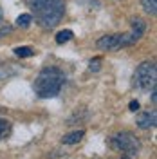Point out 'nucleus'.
Here are the masks:
<instances>
[{"label":"nucleus","mask_w":157,"mask_h":159,"mask_svg":"<svg viewBox=\"0 0 157 159\" xmlns=\"http://www.w3.org/2000/svg\"><path fill=\"white\" fill-rule=\"evenodd\" d=\"M141 6L148 15H155L157 13V0H141Z\"/></svg>","instance_id":"6e6552de"},{"label":"nucleus","mask_w":157,"mask_h":159,"mask_svg":"<svg viewBox=\"0 0 157 159\" xmlns=\"http://www.w3.org/2000/svg\"><path fill=\"white\" fill-rule=\"evenodd\" d=\"M90 70H94V72H98L99 69H101V58H92L90 60Z\"/></svg>","instance_id":"2eb2a0df"},{"label":"nucleus","mask_w":157,"mask_h":159,"mask_svg":"<svg viewBox=\"0 0 157 159\" xmlns=\"http://www.w3.org/2000/svg\"><path fill=\"white\" fill-rule=\"evenodd\" d=\"M130 110H132V112H137L139 110V101H130Z\"/></svg>","instance_id":"dca6fc26"},{"label":"nucleus","mask_w":157,"mask_h":159,"mask_svg":"<svg viewBox=\"0 0 157 159\" xmlns=\"http://www.w3.org/2000/svg\"><path fill=\"white\" fill-rule=\"evenodd\" d=\"M16 74V70L15 69H11L9 65H0V80H6V78H9V76H15Z\"/></svg>","instance_id":"ddd939ff"},{"label":"nucleus","mask_w":157,"mask_h":159,"mask_svg":"<svg viewBox=\"0 0 157 159\" xmlns=\"http://www.w3.org/2000/svg\"><path fill=\"white\" fill-rule=\"evenodd\" d=\"M63 83L65 76L61 70L56 67H45L40 70V74L34 80V92L40 98H54L60 94Z\"/></svg>","instance_id":"7ed1b4c3"},{"label":"nucleus","mask_w":157,"mask_h":159,"mask_svg":"<svg viewBox=\"0 0 157 159\" xmlns=\"http://www.w3.org/2000/svg\"><path fill=\"white\" fill-rule=\"evenodd\" d=\"M9 130H11V123L7 121V119L0 118V139L6 138V136L9 134Z\"/></svg>","instance_id":"9b49d317"},{"label":"nucleus","mask_w":157,"mask_h":159,"mask_svg":"<svg viewBox=\"0 0 157 159\" xmlns=\"http://www.w3.org/2000/svg\"><path fill=\"white\" fill-rule=\"evenodd\" d=\"M31 22H33V16L27 15V13H24V15H20L18 18H16V25L18 27H29Z\"/></svg>","instance_id":"9d476101"},{"label":"nucleus","mask_w":157,"mask_h":159,"mask_svg":"<svg viewBox=\"0 0 157 159\" xmlns=\"http://www.w3.org/2000/svg\"><path fill=\"white\" fill-rule=\"evenodd\" d=\"M83 136H85L83 130H76V132H70V134H67V136H63L61 141H63V145H76V143L81 141Z\"/></svg>","instance_id":"0eeeda50"},{"label":"nucleus","mask_w":157,"mask_h":159,"mask_svg":"<svg viewBox=\"0 0 157 159\" xmlns=\"http://www.w3.org/2000/svg\"><path fill=\"white\" fill-rule=\"evenodd\" d=\"M70 38H72V31L70 29L60 31L58 34H56V42H58V43H65V42H69Z\"/></svg>","instance_id":"f8f14e48"},{"label":"nucleus","mask_w":157,"mask_h":159,"mask_svg":"<svg viewBox=\"0 0 157 159\" xmlns=\"http://www.w3.org/2000/svg\"><path fill=\"white\" fill-rule=\"evenodd\" d=\"M146 31V24L141 18L132 20V31L130 33H121V34H107L98 40V47L103 51H118L121 47H128L136 43Z\"/></svg>","instance_id":"f03ea898"},{"label":"nucleus","mask_w":157,"mask_h":159,"mask_svg":"<svg viewBox=\"0 0 157 159\" xmlns=\"http://www.w3.org/2000/svg\"><path fill=\"white\" fill-rule=\"evenodd\" d=\"M112 145H114V148L121 150L127 156H137L139 150H141V143L132 132H119V134H116L112 138Z\"/></svg>","instance_id":"39448f33"},{"label":"nucleus","mask_w":157,"mask_h":159,"mask_svg":"<svg viewBox=\"0 0 157 159\" xmlns=\"http://www.w3.org/2000/svg\"><path fill=\"white\" fill-rule=\"evenodd\" d=\"M11 31H13V27H11L9 24L0 22V38H2V36H6V34H9Z\"/></svg>","instance_id":"4468645a"},{"label":"nucleus","mask_w":157,"mask_h":159,"mask_svg":"<svg viewBox=\"0 0 157 159\" xmlns=\"http://www.w3.org/2000/svg\"><path fill=\"white\" fill-rule=\"evenodd\" d=\"M31 9L34 11V16L38 24L45 29H52L60 24L65 13V2L63 0H29L27 2Z\"/></svg>","instance_id":"f257e3e1"},{"label":"nucleus","mask_w":157,"mask_h":159,"mask_svg":"<svg viewBox=\"0 0 157 159\" xmlns=\"http://www.w3.org/2000/svg\"><path fill=\"white\" fill-rule=\"evenodd\" d=\"M155 110H152V112H145V114H141L137 118V127L139 129H152V127H155Z\"/></svg>","instance_id":"423d86ee"},{"label":"nucleus","mask_w":157,"mask_h":159,"mask_svg":"<svg viewBox=\"0 0 157 159\" xmlns=\"http://www.w3.org/2000/svg\"><path fill=\"white\" fill-rule=\"evenodd\" d=\"M134 83L141 90H154L157 83V67L154 61H143L136 69L134 74Z\"/></svg>","instance_id":"20e7f679"},{"label":"nucleus","mask_w":157,"mask_h":159,"mask_svg":"<svg viewBox=\"0 0 157 159\" xmlns=\"http://www.w3.org/2000/svg\"><path fill=\"white\" fill-rule=\"evenodd\" d=\"M0 22H4V20H2V9H0Z\"/></svg>","instance_id":"f3484780"},{"label":"nucleus","mask_w":157,"mask_h":159,"mask_svg":"<svg viewBox=\"0 0 157 159\" xmlns=\"http://www.w3.org/2000/svg\"><path fill=\"white\" fill-rule=\"evenodd\" d=\"M15 54L20 56V58H29V56L34 54V49L33 47H16L15 49Z\"/></svg>","instance_id":"1a4fd4ad"}]
</instances>
